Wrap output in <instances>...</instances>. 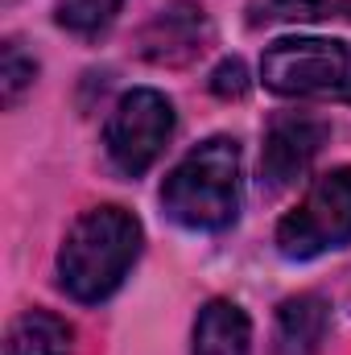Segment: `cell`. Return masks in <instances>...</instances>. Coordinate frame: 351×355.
I'll use <instances>...</instances> for the list:
<instances>
[{
	"mask_svg": "<svg viewBox=\"0 0 351 355\" xmlns=\"http://www.w3.org/2000/svg\"><path fill=\"white\" fill-rule=\"evenodd\" d=\"M141 223L124 207H95L75 219L58 248V285L75 302L112 297L141 257Z\"/></svg>",
	"mask_w": 351,
	"mask_h": 355,
	"instance_id": "6da1fadb",
	"label": "cell"
},
{
	"mask_svg": "<svg viewBox=\"0 0 351 355\" xmlns=\"http://www.w3.org/2000/svg\"><path fill=\"white\" fill-rule=\"evenodd\" d=\"M162 207L178 227L223 232L240 215V145L232 137H211L178 162L166 186Z\"/></svg>",
	"mask_w": 351,
	"mask_h": 355,
	"instance_id": "7a4b0ae2",
	"label": "cell"
},
{
	"mask_svg": "<svg viewBox=\"0 0 351 355\" xmlns=\"http://www.w3.org/2000/svg\"><path fill=\"white\" fill-rule=\"evenodd\" d=\"M261 79L289 99L351 103V46L335 37H281L264 50Z\"/></svg>",
	"mask_w": 351,
	"mask_h": 355,
	"instance_id": "3957f363",
	"label": "cell"
},
{
	"mask_svg": "<svg viewBox=\"0 0 351 355\" xmlns=\"http://www.w3.org/2000/svg\"><path fill=\"white\" fill-rule=\"evenodd\" d=\"M351 240V166L310 182L306 198L277 223V252L285 261H314Z\"/></svg>",
	"mask_w": 351,
	"mask_h": 355,
	"instance_id": "277c9868",
	"label": "cell"
},
{
	"mask_svg": "<svg viewBox=\"0 0 351 355\" xmlns=\"http://www.w3.org/2000/svg\"><path fill=\"white\" fill-rule=\"evenodd\" d=\"M174 137V103L153 87L124 91L103 124V149L120 174H145Z\"/></svg>",
	"mask_w": 351,
	"mask_h": 355,
	"instance_id": "5b68a950",
	"label": "cell"
},
{
	"mask_svg": "<svg viewBox=\"0 0 351 355\" xmlns=\"http://www.w3.org/2000/svg\"><path fill=\"white\" fill-rule=\"evenodd\" d=\"M327 145V124L302 112H285L268 124L261 149V186L268 194L293 186L298 178L310 170V162L318 157V149Z\"/></svg>",
	"mask_w": 351,
	"mask_h": 355,
	"instance_id": "8992f818",
	"label": "cell"
},
{
	"mask_svg": "<svg viewBox=\"0 0 351 355\" xmlns=\"http://www.w3.org/2000/svg\"><path fill=\"white\" fill-rule=\"evenodd\" d=\"M207 42H211V21L190 0H174L141 29V54L157 67H182V62L198 58L207 50Z\"/></svg>",
	"mask_w": 351,
	"mask_h": 355,
	"instance_id": "52a82bcc",
	"label": "cell"
},
{
	"mask_svg": "<svg viewBox=\"0 0 351 355\" xmlns=\"http://www.w3.org/2000/svg\"><path fill=\"white\" fill-rule=\"evenodd\" d=\"M327 302L314 293H298L285 297L277 306V322H273V352L268 355H318L327 339Z\"/></svg>",
	"mask_w": 351,
	"mask_h": 355,
	"instance_id": "ba28073f",
	"label": "cell"
},
{
	"mask_svg": "<svg viewBox=\"0 0 351 355\" xmlns=\"http://www.w3.org/2000/svg\"><path fill=\"white\" fill-rule=\"evenodd\" d=\"M252 352V322L248 314L228 302V297H211L198 318H194V343L190 355H248Z\"/></svg>",
	"mask_w": 351,
	"mask_h": 355,
	"instance_id": "9c48e42d",
	"label": "cell"
},
{
	"mask_svg": "<svg viewBox=\"0 0 351 355\" xmlns=\"http://www.w3.org/2000/svg\"><path fill=\"white\" fill-rule=\"evenodd\" d=\"M75 331L67 327V318L50 314V310H25L12 318L4 355H71Z\"/></svg>",
	"mask_w": 351,
	"mask_h": 355,
	"instance_id": "30bf717a",
	"label": "cell"
},
{
	"mask_svg": "<svg viewBox=\"0 0 351 355\" xmlns=\"http://www.w3.org/2000/svg\"><path fill=\"white\" fill-rule=\"evenodd\" d=\"M327 17H351V0H257L252 25L268 21H327Z\"/></svg>",
	"mask_w": 351,
	"mask_h": 355,
	"instance_id": "8fae6325",
	"label": "cell"
},
{
	"mask_svg": "<svg viewBox=\"0 0 351 355\" xmlns=\"http://www.w3.org/2000/svg\"><path fill=\"white\" fill-rule=\"evenodd\" d=\"M124 8V0H58L54 4V21L67 29V33H79V37H95L103 33L116 12Z\"/></svg>",
	"mask_w": 351,
	"mask_h": 355,
	"instance_id": "7c38bea8",
	"label": "cell"
},
{
	"mask_svg": "<svg viewBox=\"0 0 351 355\" xmlns=\"http://www.w3.org/2000/svg\"><path fill=\"white\" fill-rule=\"evenodd\" d=\"M33 75H37V62L17 42H4V50H0V99H4V107H12L21 99V91L33 83Z\"/></svg>",
	"mask_w": 351,
	"mask_h": 355,
	"instance_id": "4fadbf2b",
	"label": "cell"
},
{
	"mask_svg": "<svg viewBox=\"0 0 351 355\" xmlns=\"http://www.w3.org/2000/svg\"><path fill=\"white\" fill-rule=\"evenodd\" d=\"M211 91L219 99H240L248 91V67L240 58H223L215 71H211Z\"/></svg>",
	"mask_w": 351,
	"mask_h": 355,
	"instance_id": "5bb4252c",
	"label": "cell"
}]
</instances>
